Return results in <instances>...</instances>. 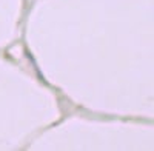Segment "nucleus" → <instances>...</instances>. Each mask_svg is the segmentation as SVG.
<instances>
[]
</instances>
